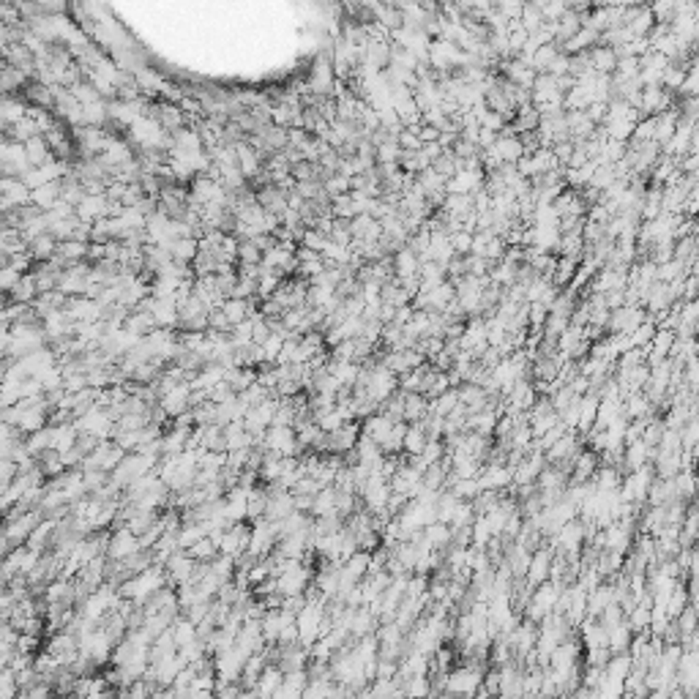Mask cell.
<instances>
[{"label": "cell", "instance_id": "obj_24", "mask_svg": "<svg viewBox=\"0 0 699 699\" xmlns=\"http://www.w3.org/2000/svg\"><path fill=\"white\" fill-rule=\"evenodd\" d=\"M407 494H402V492H391L388 494V500H386V514L388 516H399L402 514V508L407 506Z\"/></svg>", "mask_w": 699, "mask_h": 699}, {"label": "cell", "instance_id": "obj_23", "mask_svg": "<svg viewBox=\"0 0 699 699\" xmlns=\"http://www.w3.org/2000/svg\"><path fill=\"white\" fill-rule=\"evenodd\" d=\"M609 647H587L585 650V664H590V667H604L607 661H609Z\"/></svg>", "mask_w": 699, "mask_h": 699}, {"label": "cell", "instance_id": "obj_21", "mask_svg": "<svg viewBox=\"0 0 699 699\" xmlns=\"http://www.w3.org/2000/svg\"><path fill=\"white\" fill-rule=\"evenodd\" d=\"M475 519V511H473V503L470 500H459L456 503V508H453V516H451V527H462V525H470Z\"/></svg>", "mask_w": 699, "mask_h": 699}, {"label": "cell", "instance_id": "obj_16", "mask_svg": "<svg viewBox=\"0 0 699 699\" xmlns=\"http://www.w3.org/2000/svg\"><path fill=\"white\" fill-rule=\"evenodd\" d=\"M426 432V440H443V432H446V418L443 415H434V412H426L421 421H418Z\"/></svg>", "mask_w": 699, "mask_h": 699}, {"label": "cell", "instance_id": "obj_7", "mask_svg": "<svg viewBox=\"0 0 699 699\" xmlns=\"http://www.w3.org/2000/svg\"><path fill=\"white\" fill-rule=\"evenodd\" d=\"M282 678H285V672H282L276 664H265L263 675H260L257 686H254V694H260V697H273V691L279 688Z\"/></svg>", "mask_w": 699, "mask_h": 699}, {"label": "cell", "instance_id": "obj_4", "mask_svg": "<svg viewBox=\"0 0 699 699\" xmlns=\"http://www.w3.org/2000/svg\"><path fill=\"white\" fill-rule=\"evenodd\" d=\"M358 434H361V424H355V421H347L339 429L328 432V453H345L355 448Z\"/></svg>", "mask_w": 699, "mask_h": 699}, {"label": "cell", "instance_id": "obj_1", "mask_svg": "<svg viewBox=\"0 0 699 699\" xmlns=\"http://www.w3.org/2000/svg\"><path fill=\"white\" fill-rule=\"evenodd\" d=\"M481 680H484V669L470 667V664H462V667H456L453 672H448L443 697H459V694L475 697V688L481 686Z\"/></svg>", "mask_w": 699, "mask_h": 699}, {"label": "cell", "instance_id": "obj_11", "mask_svg": "<svg viewBox=\"0 0 699 699\" xmlns=\"http://www.w3.org/2000/svg\"><path fill=\"white\" fill-rule=\"evenodd\" d=\"M429 412V399L424 393H405V421L415 424Z\"/></svg>", "mask_w": 699, "mask_h": 699}, {"label": "cell", "instance_id": "obj_22", "mask_svg": "<svg viewBox=\"0 0 699 699\" xmlns=\"http://www.w3.org/2000/svg\"><path fill=\"white\" fill-rule=\"evenodd\" d=\"M222 311H225L227 320H229L232 325L249 317V306H246V301H244V298H232V301H227L225 306H222Z\"/></svg>", "mask_w": 699, "mask_h": 699}, {"label": "cell", "instance_id": "obj_20", "mask_svg": "<svg viewBox=\"0 0 699 699\" xmlns=\"http://www.w3.org/2000/svg\"><path fill=\"white\" fill-rule=\"evenodd\" d=\"M446 456V446H443V440H426V446L421 448L418 453V459L424 462V467L426 465H434V462H440Z\"/></svg>", "mask_w": 699, "mask_h": 699}, {"label": "cell", "instance_id": "obj_17", "mask_svg": "<svg viewBox=\"0 0 699 699\" xmlns=\"http://www.w3.org/2000/svg\"><path fill=\"white\" fill-rule=\"evenodd\" d=\"M675 620V626H678L680 637L683 634H694L697 631V604H688L678 617H672Z\"/></svg>", "mask_w": 699, "mask_h": 699}, {"label": "cell", "instance_id": "obj_12", "mask_svg": "<svg viewBox=\"0 0 699 699\" xmlns=\"http://www.w3.org/2000/svg\"><path fill=\"white\" fill-rule=\"evenodd\" d=\"M590 481L596 484V489H617L620 481H623V475H620V470L612 467V465H598Z\"/></svg>", "mask_w": 699, "mask_h": 699}, {"label": "cell", "instance_id": "obj_18", "mask_svg": "<svg viewBox=\"0 0 699 699\" xmlns=\"http://www.w3.org/2000/svg\"><path fill=\"white\" fill-rule=\"evenodd\" d=\"M470 530H473V541H470V546H478V549H484V544L492 538V530H489V522H486V516L478 514L473 519V525H470Z\"/></svg>", "mask_w": 699, "mask_h": 699}, {"label": "cell", "instance_id": "obj_14", "mask_svg": "<svg viewBox=\"0 0 699 699\" xmlns=\"http://www.w3.org/2000/svg\"><path fill=\"white\" fill-rule=\"evenodd\" d=\"M587 58H590V66L598 68V71H615L617 66V52L612 47H596Z\"/></svg>", "mask_w": 699, "mask_h": 699}, {"label": "cell", "instance_id": "obj_6", "mask_svg": "<svg viewBox=\"0 0 699 699\" xmlns=\"http://www.w3.org/2000/svg\"><path fill=\"white\" fill-rule=\"evenodd\" d=\"M598 399L596 393H582V402H579V421H576V434H587L593 421H596L598 410Z\"/></svg>", "mask_w": 699, "mask_h": 699}, {"label": "cell", "instance_id": "obj_2", "mask_svg": "<svg viewBox=\"0 0 699 699\" xmlns=\"http://www.w3.org/2000/svg\"><path fill=\"white\" fill-rule=\"evenodd\" d=\"M475 481H478V489H506L514 481V467H508V465H481Z\"/></svg>", "mask_w": 699, "mask_h": 699}, {"label": "cell", "instance_id": "obj_19", "mask_svg": "<svg viewBox=\"0 0 699 699\" xmlns=\"http://www.w3.org/2000/svg\"><path fill=\"white\" fill-rule=\"evenodd\" d=\"M653 333H656V325H653L650 320L639 323L637 328L628 333V339H631V347H647V345H650V339H653Z\"/></svg>", "mask_w": 699, "mask_h": 699}, {"label": "cell", "instance_id": "obj_3", "mask_svg": "<svg viewBox=\"0 0 699 699\" xmlns=\"http://www.w3.org/2000/svg\"><path fill=\"white\" fill-rule=\"evenodd\" d=\"M140 549V538L131 533L129 527H118L112 538H109V546H107V560H124V557L134 555Z\"/></svg>", "mask_w": 699, "mask_h": 699}, {"label": "cell", "instance_id": "obj_10", "mask_svg": "<svg viewBox=\"0 0 699 699\" xmlns=\"http://www.w3.org/2000/svg\"><path fill=\"white\" fill-rule=\"evenodd\" d=\"M424 538L432 544L434 549H448L451 546V527L446 525V522H429L426 527H424Z\"/></svg>", "mask_w": 699, "mask_h": 699}, {"label": "cell", "instance_id": "obj_9", "mask_svg": "<svg viewBox=\"0 0 699 699\" xmlns=\"http://www.w3.org/2000/svg\"><path fill=\"white\" fill-rule=\"evenodd\" d=\"M426 446V432H424V426L415 421V424H407V429H405V437H402V451L407 453V456H415V453H421V448Z\"/></svg>", "mask_w": 699, "mask_h": 699}, {"label": "cell", "instance_id": "obj_13", "mask_svg": "<svg viewBox=\"0 0 699 699\" xmlns=\"http://www.w3.org/2000/svg\"><path fill=\"white\" fill-rule=\"evenodd\" d=\"M459 405V393H456V388H448V391H443V393H437L434 399H429V412H434V415H448V412L453 410Z\"/></svg>", "mask_w": 699, "mask_h": 699}, {"label": "cell", "instance_id": "obj_15", "mask_svg": "<svg viewBox=\"0 0 699 699\" xmlns=\"http://www.w3.org/2000/svg\"><path fill=\"white\" fill-rule=\"evenodd\" d=\"M186 552H189V557H194L197 563H210L213 557L219 555V549H216V544H213V541H210L208 535H203V538H200L197 544H191V546H189Z\"/></svg>", "mask_w": 699, "mask_h": 699}, {"label": "cell", "instance_id": "obj_8", "mask_svg": "<svg viewBox=\"0 0 699 699\" xmlns=\"http://www.w3.org/2000/svg\"><path fill=\"white\" fill-rule=\"evenodd\" d=\"M336 511V486H320L317 494L311 497V516H325Z\"/></svg>", "mask_w": 699, "mask_h": 699}, {"label": "cell", "instance_id": "obj_5", "mask_svg": "<svg viewBox=\"0 0 699 699\" xmlns=\"http://www.w3.org/2000/svg\"><path fill=\"white\" fill-rule=\"evenodd\" d=\"M355 451H358V465H364L369 473H377L380 465H383V456L386 453L380 451V446L369 440L366 434H358V443H355Z\"/></svg>", "mask_w": 699, "mask_h": 699}]
</instances>
